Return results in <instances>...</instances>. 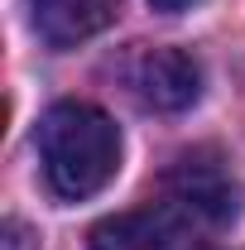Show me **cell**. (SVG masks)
I'll return each instance as SVG.
<instances>
[{
    "label": "cell",
    "instance_id": "obj_5",
    "mask_svg": "<svg viewBox=\"0 0 245 250\" xmlns=\"http://www.w3.org/2000/svg\"><path fill=\"white\" fill-rule=\"evenodd\" d=\"M178 241H183V212L168 202L121 212L92 231V250H178Z\"/></svg>",
    "mask_w": 245,
    "mask_h": 250
},
{
    "label": "cell",
    "instance_id": "obj_3",
    "mask_svg": "<svg viewBox=\"0 0 245 250\" xmlns=\"http://www.w3.org/2000/svg\"><path fill=\"white\" fill-rule=\"evenodd\" d=\"M163 192H168V207H178L183 217H197V221H231L241 212V188L231 178V168L212 154V149H192L183 154L168 178H163Z\"/></svg>",
    "mask_w": 245,
    "mask_h": 250
},
{
    "label": "cell",
    "instance_id": "obj_2",
    "mask_svg": "<svg viewBox=\"0 0 245 250\" xmlns=\"http://www.w3.org/2000/svg\"><path fill=\"white\" fill-rule=\"evenodd\" d=\"M125 82L144 111L173 116L202 96V67L183 48H135L125 62Z\"/></svg>",
    "mask_w": 245,
    "mask_h": 250
},
{
    "label": "cell",
    "instance_id": "obj_1",
    "mask_svg": "<svg viewBox=\"0 0 245 250\" xmlns=\"http://www.w3.org/2000/svg\"><path fill=\"white\" fill-rule=\"evenodd\" d=\"M39 164L62 202H87L121 173V130L92 101H53L39 121Z\"/></svg>",
    "mask_w": 245,
    "mask_h": 250
},
{
    "label": "cell",
    "instance_id": "obj_7",
    "mask_svg": "<svg viewBox=\"0 0 245 250\" xmlns=\"http://www.w3.org/2000/svg\"><path fill=\"white\" fill-rule=\"evenodd\" d=\"M154 10H159V15H178V10H187V5H192V0H149Z\"/></svg>",
    "mask_w": 245,
    "mask_h": 250
},
{
    "label": "cell",
    "instance_id": "obj_6",
    "mask_svg": "<svg viewBox=\"0 0 245 250\" xmlns=\"http://www.w3.org/2000/svg\"><path fill=\"white\" fill-rule=\"evenodd\" d=\"M0 250H39V236H34L20 217H10V221H5V241H0Z\"/></svg>",
    "mask_w": 245,
    "mask_h": 250
},
{
    "label": "cell",
    "instance_id": "obj_4",
    "mask_svg": "<svg viewBox=\"0 0 245 250\" xmlns=\"http://www.w3.org/2000/svg\"><path fill=\"white\" fill-rule=\"evenodd\" d=\"M121 15V0H29L34 34L53 48H72L92 34L111 29Z\"/></svg>",
    "mask_w": 245,
    "mask_h": 250
}]
</instances>
